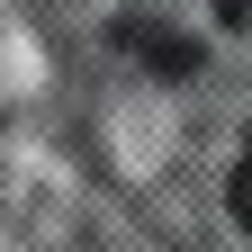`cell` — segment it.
Returning <instances> with one entry per match:
<instances>
[{
	"mask_svg": "<svg viewBox=\"0 0 252 252\" xmlns=\"http://www.w3.org/2000/svg\"><path fill=\"white\" fill-rule=\"evenodd\" d=\"M216 18H225V27H252V0H216Z\"/></svg>",
	"mask_w": 252,
	"mask_h": 252,
	"instance_id": "7a4b0ae2",
	"label": "cell"
},
{
	"mask_svg": "<svg viewBox=\"0 0 252 252\" xmlns=\"http://www.w3.org/2000/svg\"><path fill=\"white\" fill-rule=\"evenodd\" d=\"M225 207H234V225L252 234V153H243V162H234V180H225Z\"/></svg>",
	"mask_w": 252,
	"mask_h": 252,
	"instance_id": "6da1fadb",
	"label": "cell"
}]
</instances>
